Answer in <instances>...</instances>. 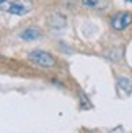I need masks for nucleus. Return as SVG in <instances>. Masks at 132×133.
<instances>
[{
  "label": "nucleus",
  "mask_w": 132,
  "mask_h": 133,
  "mask_svg": "<svg viewBox=\"0 0 132 133\" xmlns=\"http://www.w3.org/2000/svg\"><path fill=\"white\" fill-rule=\"evenodd\" d=\"M0 6L3 11H8L11 15H26L33 8L31 0H0Z\"/></svg>",
  "instance_id": "1"
},
{
  "label": "nucleus",
  "mask_w": 132,
  "mask_h": 133,
  "mask_svg": "<svg viewBox=\"0 0 132 133\" xmlns=\"http://www.w3.org/2000/svg\"><path fill=\"white\" fill-rule=\"evenodd\" d=\"M28 58L33 63L43 66V68H51V66L56 65L54 57H52L51 54H47V52H44V50H33V52H29Z\"/></svg>",
  "instance_id": "2"
},
{
  "label": "nucleus",
  "mask_w": 132,
  "mask_h": 133,
  "mask_svg": "<svg viewBox=\"0 0 132 133\" xmlns=\"http://www.w3.org/2000/svg\"><path fill=\"white\" fill-rule=\"evenodd\" d=\"M132 23V15L129 11H122V13H117L114 18H111V26H113L114 29L121 31L124 28H127V26Z\"/></svg>",
  "instance_id": "3"
},
{
  "label": "nucleus",
  "mask_w": 132,
  "mask_h": 133,
  "mask_svg": "<svg viewBox=\"0 0 132 133\" xmlns=\"http://www.w3.org/2000/svg\"><path fill=\"white\" fill-rule=\"evenodd\" d=\"M20 36H21L23 41H34V39H38L39 36H41V31H39L38 28H28V29H25Z\"/></svg>",
  "instance_id": "4"
},
{
  "label": "nucleus",
  "mask_w": 132,
  "mask_h": 133,
  "mask_svg": "<svg viewBox=\"0 0 132 133\" xmlns=\"http://www.w3.org/2000/svg\"><path fill=\"white\" fill-rule=\"evenodd\" d=\"M82 3L87 8H95V10H101L106 6V0H82Z\"/></svg>",
  "instance_id": "5"
},
{
  "label": "nucleus",
  "mask_w": 132,
  "mask_h": 133,
  "mask_svg": "<svg viewBox=\"0 0 132 133\" xmlns=\"http://www.w3.org/2000/svg\"><path fill=\"white\" fill-rule=\"evenodd\" d=\"M113 133H122V127H117V128H116Z\"/></svg>",
  "instance_id": "6"
},
{
  "label": "nucleus",
  "mask_w": 132,
  "mask_h": 133,
  "mask_svg": "<svg viewBox=\"0 0 132 133\" xmlns=\"http://www.w3.org/2000/svg\"><path fill=\"white\" fill-rule=\"evenodd\" d=\"M130 2H132V0H130Z\"/></svg>",
  "instance_id": "7"
}]
</instances>
